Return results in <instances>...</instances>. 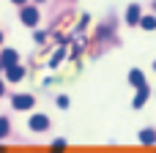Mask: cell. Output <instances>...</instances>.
<instances>
[{
    "instance_id": "obj_4",
    "label": "cell",
    "mask_w": 156,
    "mask_h": 153,
    "mask_svg": "<svg viewBox=\"0 0 156 153\" xmlns=\"http://www.w3.org/2000/svg\"><path fill=\"white\" fill-rule=\"evenodd\" d=\"M5 77H8L11 82H19V79L25 77V71H22V68H19V66L14 63V66H8V68H5Z\"/></svg>"
},
{
    "instance_id": "obj_10",
    "label": "cell",
    "mask_w": 156,
    "mask_h": 153,
    "mask_svg": "<svg viewBox=\"0 0 156 153\" xmlns=\"http://www.w3.org/2000/svg\"><path fill=\"white\" fill-rule=\"evenodd\" d=\"M140 25H143L145 30H154V27H156V19H154V16H143V19H140Z\"/></svg>"
},
{
    "instance_id": "obj_13",
    "label": "cell",
    "mask_w": 156,
    "mask_h": 153,
    "mask_svg": "<svg viewBox=\"0 0 156 153\" xmlns=\"http://www.w3.org/2000/svg\"><path fill=\"white\" fill-rule=\"evenodd\" d=\"M0 96H3V82H0Z\"/></svg>"
},
{
    "instance_id": "obj_3",
    "label": "cell",
    "mask_w": 156,
    "mask_h": 153,
    "mask_svg": "<svg viewBox=\"0 0 156 153\" xmlns=\"http://www.w3.org/2000/svg\"><path fill=\"white\" fill-rule=\"evenodd\" d=\"M22 22L33 27V25L38 22V8H22Z\"/></svg>"
},
{
    "instance_id": "obj_6",
    "label": "cell",
    "mask_w": 156,
    "mask_h": 153,
    "mask_svg": "<svg viewBox=\"0 0 156 153\" xmlns=\"http://www.w3.org/2000/svg\"><path fill=\"white\" fill-rule=\"evenodd\" d=\"M129 82H132L134 88H143V85H145V77H143V71H137V68H134V71L129 74Z\"/></svg>"
},
{
    "instance_id": "obj_1",
    "label": "cell",
    "mask_w": 156,
    "mask_h": 153,
    "mask_svg": "<svg viewBox=\"0 0 156 153\" xmlns=\"http://www.w3.org/2000/svg\"><path fill=\"white\" fill-rule=\"evenodd\" d=\"M14 110H30L33 107V96H27V93H22V96H14Z\"/></svg>"
},
{
    "instance_id": "obj_16",
    "label": "cell",
    "mask_w": 156,
    "mask_h": 153,
    "mask_svg": "<svg viewBox=\"0 0 156 153\" xmlns=\"http://www.w3.org/2000/svg\"><path fill=\"white\" fill-rule=\"evenodd\" d=\"M154 68H156V63H154Z\"/></svg>"
},
{
    "instance_id": "obj_12",
    "label": "cell",
    "mask_w": 156,
    "mask_h": 153,
    "mask_svg": "<svg viewBox=\"0 0 156 153\" xmlns=\"http://www.w3.org/2000/svg\"><path fill=\"white\" fill-rule=\"evenodd\" d=\"M63 148H66V142H63V140H58V142H55V148H52V153H60Z\"/></svg>"
},
{
    "instance_id": "obj_7",
    "label": "cell",
    "mask_w": 156,
    "mask_h": 153,
    "mask_svg": "<svg viewBox=\"0 0 156 153\" xmlns=\"http://www.w3.org/2000/svg\"><path fill=\"white\" fill-rule=\"evenodd\" d=\"M126 22H129V25H137V22H140V8H137V5H132V8H129Z\"/></svg>"
},
{
    "instance_id": "obj_2",
    "label": "cell",
    "mask_w": 156,
    "mask_h": 153,
    "mask_svg": "<svg viewBox=\"0 0 156 153\" xmlns=\"http://www.w3.org/2000/svg\"><path fill=\"white\" fill-rule=\"evenodd\" d=\"M47 126H49V118H47V115H33V118H30V129H33V131H44Z\"/></svg>"
},
{
    "instance_id": "obj_8",
    "label": "cell",
    "mask_w": 156,
    "mask_h": 153,
    "mask_svg": "<svg viewBox=\"0 0 156 153\" xmlns=\"http://www.w3.org/2000/svg\"><path fill=\"white\" fill-rule=\"evenodd\" d=\"M145 99H148V88H145V85H143V88H140V93H137V96H134V107H137V110H140V107H143V104H145Z\"/></svg>"
},
{
    "instance_id": "obj_14",
    "label": "cell",
    "mask_w": 156,
    "mask_h": 153,
    "mask_svg": "<svg viewBox=\"0 0 156 153\" xmlns=\"http://www.w3.org/2000/svg\"><path fill=\"white\" fill-rule=\"evenodd\" d=\"M14 3H25V0H14Z\"/></svg>"
},
{
    "instance_id": "obj_15",
    "label": "cell",
    "mask_w": 156,
    "mask_h": 153,
    "mask_svg": "<svg viewBox=\"0 0 156 153\" xmlns=\"http://www.w3.org/2000/svg\"><path fill=\"white\" fill-rule=\"evenodd\" d=\"M0 41H3V36H0Z\"/></svg>"
},
{
    "instance_id": "obj_5",
    "label": "cell",
    "mask_w": 156,
    "mask_h": 153,
    "mask_svg": "<svg viewBox=\"0 0 156 153\" xmlns=\"http://www.w3.org/2000/svg\"><path fill=\"white\" fill-rule=\"evenodd\" d=\"M14 63H16V52H14V49H5V52H3V57H0V66H5V68H8V66H14Z\"/></svg>"
},
{
    "instance_id": "obj_9",
    "label": "cell",
    "mask_w": 156,
    "mask_h": 153,
    "mask_svg": "<svg viewBox=\"0 0 156 153\" xmlns=\"http://www.w3.org/2000/svg\"><path fill=\"white\" fill-rule=\"evenodd\" d=\"M154 140H156V131H151V129H145V131L140 134V142H143V145H151Z\"/></svg>"
},
{
    "instance_id": "obj_11",
    "label": "cell",
    "mask_w": 156,
    "mask_h": 153,
    "mask_svg": "<svg viewBox=\"0 0 156 153\" xmlns=\"http://www.w3.org/2000/svg\"><path fill=\"white\" fill-rule=\"evenodd\" d=\"M5 134H8V120H5V118H0V140H3Z\"/></svg>"
}]
</instances>
